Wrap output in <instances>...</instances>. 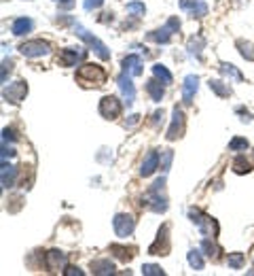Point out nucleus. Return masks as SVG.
<instances>
[{"label":"nucleus","instance_id":"obj_23","mask_svg":"<svg viewBox=\"0 0 254 276\" xmlns=\"http://www.w3.org/2000/svg\"><path fill=\"white\" fill-rule=\"evenodd\" d=\"M220 73H222L224 77L233 79V81H238V83H242V81H244V75H242L240 70L235 68L233 64H226V62H224V64H220Z\"/></svg>","mask_w":254,"mask_h":276},{"label":"nucleus","instance_id":"obj_40","mask_svg":"<svg viewBox=\"0 0 254 276\" xmlns=\"http://www.w3.org/2000/svg\"><path fill=\"white\" fill-rule=\"evenodd\" d=\"M2 140H4V142H6V140H15V134H13V130L4 128V130H2Z\"/></svg>","mask_w":254,"mask_h":276},{"label":"nucleus","instance_id":"obj_22","mask_svg":"<svg viewBox=\"0 0 254 276\" xmlns=\"http://www.w3.org/2000/svg\"><path fill=\"white\" fill-rule=\"evenodd\" d=\"M146 92L150 94V98L155 102H161V98H163V85L157 81V79H150V81L146 83Z\"/></svg>","mask_w":254,"mask_h":276},{"label":"nucleus","instance_id":"obj_18","mask_svg":"<svg viewBox=\"0 0 254 276\" xmlns=\"http://www.w3.org/2000/svg\"><path fill=\"white\" fill-rule=\"evenodd\" d=\"M64 263H66V255L62 251H49L44 255V265H47L49 270H60V268H64Z\"/></svg>","mask_w":254,"mask_h":276},{"label":"nucleus","instance_id":"obj_35","mask_svg":"<svg viewBox=\"0 0 254 276\" xmlns=\"http://www.w3.org/2000/svg\"><path fill=\"white\" fill-rule=\"evenodd\" d=\"M142 274L144 276H163V270L159 268V265L146 263V265H142Z\"/></svg>","mask_w":254,"mask_h":276},{"label":"nucleus","instance_id":"obj_29","mask_svg":"<svg viewBox=\"0 0 254 276\" xmlns=\"http://www.w3.org/2000/svg\"><path fill=\"white\" fill-rule=\"evenodd\" d=\"M188 53H190V56H195V58H199V56H202V47H204V39L202 37H193V39H190L188 41Z\"/></svg>","mask_w":254,"mask_h":276},{"label":"nucleus","instance_id":"obj_37","mask_svg":"<svg viewBox=\"0 0 254 276\" xmlns=\"http://www.w3.org/2000/svg\"><path fill=\"white\" fill-rule=\"evenodd\" d=\"M104 5V0H85V11H94V9H100Z\"/></svg>","mask_w":254,"mask_h":276},{"label":"nucleus","instance_id":"obj_12","mask_svg":"<svg viewBox=\"0 0 254 276\" xmlns=\"http://www.w3.org/2000/svg\"><path fill=\"white\" fill-rule=\"evenodd\" d=\"M83 58H85V49L83 47H72V49H64L60 53L58 62L62 66H76Z\"/></svg>","mask_w":254,"mask_h":276},{"label":"nucleus","instance_id":"obj_11","mask_svg":"<svg viewBox=\"0 0 254 276\" xmlns=\"http://www.w3.org/2000/svg\"><path fill=\"white\" fill-rule=\"evenodd\" d=\"M148 253L150 255H168L170 253V236H168V225H163L159 229V236L157 240L148 246Z\"/></svg>","mask_w":254,"mask_h":276},{"label":"nucleus","instance_id":"obj_39","mask_svg":"<svg viewBox=\"0 0 254 276\" xmlns=\"http://www.w3.org/2000/svg\"><path fill=\"white\" fill-rule=\"evenodd\" d=\"M11 66H13L11 62H6V60L2 62V83H6V73L11 70Z\"/></svg>","mask_w":254,"mask_h":276},{"label":"nucleus","instance_id":"obj_5","mask_svg":"<svg viewBox=\"0 0 254 276\" xmlns=\"http://www.w3.org/2000/svg\"><path fill=\"white\" fill-rule=\"evenodd\" d=\"M180 30V22L176 20V17H170L168 20V24L163 26V28H159V30H155V32H148L146 34V41H152V43H170V39H172V34L174 32H178Z\"/></svg>","mask_w":254,"mask_h":276},{"label":"nucleus","instance_id":"obj_2","mask_svg":"<svg viewBox=\"0 0 254 276\" xmlns=\"http://www.w3.org/2000/svg\"><path fill=\"white\" fill-rule=\"evenodd\" d=\"M163 187H166V179L161 176L159 181H155L150 185L146 198H144V204H146L150 210H155V212H166L168 210V198H166V195H161Z\"/></svg>","mask_w":254,"mask_h":276},{"label":"nucleus","instance_id":"obj_32","mask_svg":"<svg viewBox=\"0 0 254 276\" xmlns=\"http://www.w3.org/2000/svg\"><path fill=\"white\" fill-rule=\"evenodd\" d=\"M110 253H114L123 261H127V259H132V257H134V253H130L125 246H119V244H110Z\"/></svg>","mask_w":254,"mask_h":276},{"label":"nucleus","instance_id":"obj_25","mask_svg":"<svg viewBox=\"0 0 254 276\" xmlns=\"http://www.w3.org/2000/svg\"><path fill=\"white\" fill-rule=\"evenodd\" d=\"M152 75H155L163 85H170V83H172V73H170V70H168L166 66L155 64V66H152Z\"/></svg>","mask_w":254,"mask_h":276},{"label":"nucleus","instance_id":"obj_8","mask_svg":"<svg viewBox=\"0 0 254 276\" xmlns=\"http://www.w3.org/2000/svg\"><path fill=\"white\" fill-rule=\"evenodd\" d=\"M26 94H28V85H26V81H15V83H8V85L4 87V90H2L4 100L13 102V104L22 102L24 98H26Z\"/></svg>","mask_w":254,"mask_h":276},{"label":"nucleus","instance_id":"obj_15","mask_svg":"<svg viewBox=\"0 0 254 276\" xmlns=\"http://www.w3.org/2000/svg\"><path fill=\"white\" fill-rule=\"evenodd\" d=\"M197 87H199V79L195 75H188L184 79V83H182V100L186 104L193 102V96L197 94Z\"/></svg>","mask_w":254,"mask_h":276},{"label":"nucleus","instance_id":"obj_14","mask_svg":"<svg viewBox=\"0 0 254 276\" xmlns=\"http://www.w3.org/2000/svg\"><path fill=\"white\" fill-rule=\"evenodd\" d=\"M116 81H119L121 94L125 96V102H127V104H132V102H134V98H136V90H134V83H132V75L123 70V75H121L119 79H116Z\"/></svg>","mask_w":254,"mask_h":276},{"label":"nucleus","instance_id":"obj_3","mask_svg":"<svg viewBox=\"0 0 254 276\" xmlns=\"http://www.w3.org/2000/svg\"><path fill=\"white\" fill-rule=\"evenodd\" d=\"M188 219L197 225V229L202 231L204 236L216 238V234H218V225H216V221H214L210 215H206V212L197 210V208H190V210H188Z\"/></svg>","mask_w":254,"mask_h":276},{"label":"nucleus","instance_id":"obj_36","mask_svg":"<svg viewBox=\"0 0 254 276\" xmlns=\"http://www.w3.org/2000/svg\"><path fill=\"white\" fill-rule=\"evenodd\" d=\"M238 47H240V53H242V56L246 58L248 62H252V60H254V53L250 51V45H246V43H244V41H238Z\"/></svg>","mask_w":254,"mask_h":276},{"label":"nucleus","instance_id":"obj_4","mask_svg":"<svg viewBox=\"0 0 254 276\" xmlns=\"http://www.w3.org/2000/svg\"><path fill=\"white\" fill-rule=\"evenodd\" d=\"M74 32H76L78 37L83 39V41L87 43V45L92 47V49H94V51H96V53H98V56L102 58V60H110V51H108V47H106V45H104V43L100 41V39H96L94 34H89V32H87V30H85L80 24H74Z\"/></svg>","mask_w":254,"mask_h":276},{"label":"nucleus","instance_id":"obj_26","mask_svg":"<svg viewBox=\"0 0 254 276\" xmlns=\"http://www.w3.org/2000/svg\"><path fill=\"white\" fill-rule=\"evenodd\" d=\"M208 85H210V90H212L216 96H220V98H229V96H231V90H229V87H226L222 81H218V79H212V81L208 83Z\"/></svg>","mask_w":254,"mask_h":276},{"label":"nucleus","instance_id":"obj_19","mask_svg":"<svg viewBox=\"0 0 254 276\" xmlns=\"http://www.w3.org/2000/svg\"><path fill=\"white\" fill-rule=\"evenodd\" d=\"M123 70L130 73L132 77H140L142 75V60L138 56H127L123 60Z\"/></svg>","mask_w":254,"mask_h":276},{"label":"nucleus","instance_id":"obj_28","mask_svg":"<svg viewBox=\"0 0 254 276\" xmlns=\"http://www.w3.org/2000/svg\"><path fill=\"white\" fill-rule=\"evenodd\" d=\"M226 263H229V268L240 270L242 265L246 263V255H244V253H229V257H226Z\"/></svg>","mask_w":254,"mask_h":276},{"label":"nucleus","instance_id":"obj_20","mask_svg":"<svg viewBox=\"0 0 254 276\" xmlns=\"http://www.w3.org/2000/svg\"><path fill=\"white\" fill-rule=\"evenodd\" d=\"M92 272L94 274H114V263L110 259H96L92 261Z\"/></svg>","mask_w":254,"mask_h":276},{"label":"nucleus","instance_id":"obj_34","mask_svg":"<svg viewBox=\"0 0 254 276\" xmlns=\"http://www.w3.org/2000/svg\"><path fill=\"white\" fill-rule=\"evenodd\" d=\"M248 147H250V142H248L246 138H240V136L233 138V140L229 142V149H231V151H242V149H248Z\"/></svg>","mask_w":254,"mask_h":276},{"label":"nucleus","instance_id":"obj_6","mask_svg":"<svg viewBox=\"0 0 254 276\" xmlns=\"http://www.w3.org/2000/svg\"><path fill=\"white\" fill-rule=\"evenodd\" d=\"M100 115L104 119H116L121 115V102L116 96H104L100 100Z\"/></svg>","mask_w":254,"mask_h":276},{"label":"nucleus","instance_id":"obj_7","mask_svg":"<svg viewBox=\"0 0 254 276\" xmlns=\"http://www.w3.org/2000/svg\"><path fill=\"white\" fill-rule=\"evenodd\" d=\"M49 49L51 47H49L47 41H28L20 47L22 56H26V58H42V56H47L49 53Z\"/></svg>","mask_w":254,"mask_h":276},{"label":"nucleus","instance_id":"obj_24","mask_svg":"<svg viewBox=\"0 0 254 276\" xmlns=\"http://www.w3.org/2000/svg\"><path fill=\"white\" fill-rule=\"evenodd\" d=\"M252 170V166H250V162L244 155H240V157H235V162H233V172L235 174H248Z\"/></svg>","mask_w":254,"mask_h":276},{"label":"nucleus","instance_id":"obj_1","mask_svg":"<svg viewBox=\"0 0 254 276\" xmlns=\"http://www.w3.org/2000/svg\"><path fill=\"white\" fill-rule=\"evenodd\" d=\"M76 79L83 87H100L106 83L108 75H106V70L98 64H83L76 70Z\"/></svg>","mask_w":254,"mask_h":276},{"label":"nucleus","instance_id":"obj_27","mask_svg":"<svg viewBox=\"0 0 254 276\" xmlns=\"http://www.w3.org/2000/svg\"><path fill=\"white\" fill-rule=\"evenodd\" d=\"M172 159H174V151L172 149H166L161 153V157H159V170L166 174L168 170H170V166H172Z\"/></svg>","mask_w":254,"mask_h":276},{"label":"nucleus","instance_id":"obj_16","mask_svg":"<svg viewBox=\"0 0 254 276\" xmlns=\"http://www.w3.org/2000/svg\"><path fill=\"white\" fill-rule=\"evenodd\" d=\"M15 176H17V168L6 164V159H2V170H0V179H2V187L8 189V187L15 185Z\"/></svg>","mask_w":254,"mask_h":276},{"label":"nucleus","instance_id":"obj_9","mask_svg":"<svg viewBox=\"0 0 254 276\" xmlns=\"http://www.w3.org/2000/svg\"><path fill=\"white\" fill-rule=\"evenodd\" d=\"M184 132V113L178 109V106H174V111H172V126L168 130V140H176L182 136Z\"/></svg>","mask_w":254,"mask_h":276},{"label":"nucleus","instance_id":"obj_31","mask_svg":"<svg viewBox=\"0 0 254 276\" xmlns=\"http://www.w3.org/2000/svg\"><path fill=\"white\" fill-rule=\"evenodd\" d=\"M202 248L206 251V255H208V257H214V259H216V257H218V253H220V248L216 246V244L212 242L210 238H204V242H202Z\"/></svg>","mask_w":254,"mask_h":276},{"label":"nucleus","instance_id":"obj_30","mask_svg":"<svg viewBox=\"0 0 254 276\" xmlns=\"http://www.w3.org/2000/svg\"><path fill=\"white\" fill-rule=\"evenodd\" d=\"M188 263H190V268L193 270H204V257L197 248H193V251L188 253Z\"/></svg>","mask_w":254,"mask_h":276},{"label":"nucleus","instance_id":"obj_38","mask_svg":"<svg viewBox=\"0 0 254 276\" xmlns=\"http://www.w3.org/2000/svg\"><path fill=\"white\" fill-rule=\"evenodd\" d=\"M64 274H66V276H83V272H80L78 268H74V265H66Z\"/></svg>","mask_w":254,"mask_h":276},{"label":"nucleus","instance_id":"obj_13","mask_svg":"<svg viewBox=\"0 0 254 276\" xmlns=\"http://www.w3.org/2000/svg\"><path fill=\"white\" fill-rule=\"evenodd\" d=\"M180 9H182V11H188L193 17L208 15V5L202 3V0H180Z\"/></svg>","mask_w":254,"mask_h":276},{"label":"nucleus","instance_id":"obj_33","mask_svg":"<svg viewBox=\"0 0 254 276\" xmlns=\"http://www.w3.org/2000/svg\"><path fill=\"white\" fill-rule=\"evenodd\" d=\"M127 13H132L134 17H140L146 13V7H144V3H130L127 5Z\"/></svg>","mask_w":254,"mask_h":276},{"label":"nucleus","instance_id":"obj_10","mask_svg":"<svg viewBox=\"0 0 254 276\" xmlns=\"http://www.w3.org/2000/svg\"><path fill=\"white\" fill-rule=\"evenodd\" d=\"M112 227H114V234L119 238H127L132 236V231L136 227V221L130 215H116L112 221Z\"/></svg>","mask_w":254,"mask_h":276},{"label":"nucleus","instance_id":"obj_21","mask_svg":"<svg viewBox=\"0 0 254 276\" xmlns=\"http://www.w3.org/2000/svg\"><path fill=\"white\" fill-rule=\"evenodd\" d=\"M32 20H28V17H20V20H15L13 22V34L15 37H24V34H28L30 30H32Z\"/></svg>","mask_w":254,"mask_h":276},{"label":"nucleus","instance_id":"obj_41","mask_svg":"<svg viewBox=\"0 0 254 276\" xmlns=\"http://www.w3.org/2000/svg\"><path fill=\"white\" fill-rule=\"evenodd\" d=\"M56 3H60L64 9H70L72 7V0H56Z\"/></svg>","mask_w":254,"mask_h":276},{"label":"nucleus","instance_id":"obj_17","mask_svg":"<svg viewBox=\"0 0 254 276\" xmlns=\"http://www.w3.org/2000/svg\"><path fill=\"white\" fill-rule=\"evenodd\" d=\"M159 168V153L157 151H150V153L146 155V159L142 162V168H140V174L142 176H150L152 172H155Z\"/></svg>","mask_w":254,"mask_h":276}]
</instances>
